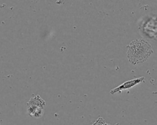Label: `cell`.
Returning <instances> with one entry per match:
<instances>
[{"instance_id": "5b68a950", "label": "cell", "mask_w": 157, "mask_h": 125, "mask_svg": "<svg viewBox=\"0 0 157 125\" xmlns=\"http://www.w3.org/2000/svg\"><path fill=\"white\" fill-rule=\"evenodd\" d=\"M0 125H1V123H0Z\"/></svg>"}, {"instance_id": "277c9868", "label": "cell", "mask_w": 157, "mask_h": 125, "mask_svg": "<svg viewBox=\"0 0 157 125\" xmlns=\"http://www.w3.org/2000/svg\"><path fill=\"white\" fill-rule=\"evenodd\" d=\"M91 125H110V124H109V123H107L102 117H99Z\"/></svg>"}, {"instance_id": "3957f363", "label": "cell", "mask_w": 157, "mask_h": 125, "mask_svg": "<svg viewBox=\"0 0 157 125\" xmlns=\"http://www.w3.org/2000/svg\"><path fill=\"white\" fill-rule=\"evenodd\" d=\"M144 79H145L144 77H139V78H136V79H131V80L125 81L123 84L120 85L119 86H118L116 88H114L112 90H110V93L111 95H114L116 93L121 92L123 90L129 89V88L133 87L134 86H135V85L140 84V82H143L144 80Z\"/></svg>"}, {"instance_id": "6da1fadb", "label": "cell", "mask_w": 157, "mask_h": 125, "mask_svg": "<svg viewBox=\"0 0 157 125\" xmlns=\"http://www.w3.org/2000/svg\"><path fill=\"white\" fill-rule=\"evenodd\" d=\"M127 48V57L132 65L145 62L153 52L150 44L142 38L132 40Z\"/></svg>"}, {"instance_id": "7a4b0ae2", "label": "cell", "mask_w": 157, "mask_h": 125, "mask_svg": "<svg viewBox=\"0 0 157 125\" xmlns=\"http://www.w3.org/2000/svg\"><path fill=\"white\" fill-rule=\"evenodd\" d=\"M45 105V101L39 95H36L31 98L26 103L27 112L29 116L39 118L44 114Z\"/></svg>"}]
</instances>
